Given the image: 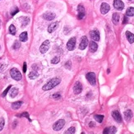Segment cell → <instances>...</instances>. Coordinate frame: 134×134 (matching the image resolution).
<instances>
[{"instance_id": "cell-3", "label": "cell", "mask_w": 134, "mask_h": 134, "mask_svg": "<svg viewBox=\"0 0 134 134\" xmlns=\"http://www.w3.org/2000/svg\"><path fill=\"white\" fill-rule=\"evenodd\" d=\"M86 79H87L88 82H90V85L92 86H95L96 84V74L94 72H88L86 76Z\"/></svg>"}, {"instance_id": "cell-28", "label": "cell", "mask_w": 134, "mask_h": 134, "mask_svg": "<svg viewBox=\"0 0 134 134\" xmlns=\"http://www.w3.org/2000/svg\"><path fill=\"white\" fill-rule=\"evenodd\" d=\"M75 131H76L75 128L74 127H71L68 130H67L66 132H65V133H66V134H69V133L70 134H73V133H75Z\"/></svg>"}, {"instance_id": "cell-25", "label": "cell", "mask_w": 134, "mask_h": 134, "mask_svg": "<svg viewBox=\"0 0 134 134\" xmlns=\"http://www.w3.org/2000/svg\"><path fill=\"white\" fill-rule=\"evenodd\" d=\"M38 76H39V74L37 73L35 71H32V72H31L30 74H29V77H30V79H32V80L35 79Z\"/></svg>"}, {"instance_id": "cell-12", "label": "cell", "mask_w": 134, "mask_h": 134, "mask_svg": "<svg viewBox=\"0 0 134 134\" xmlns=\"http://www.w3.org/2000/svg\"><path fill=\"white\" fill-rule=\"evenodd\" d=\"M109 9H110L109 5L106 3H103L101 4V6H100V13H101L102 14H106V13L109 11Z\"/></svg>"}, {"instance_id": "cell-37", "label": "cell", "mask_w": 134, "mask_h": 134, "mask_svg": "<svg viewBox=\"0 0 134 134\" xmlns=\"http://www.w3.org/2000/svg\"><path fill=\"white\" fill-rule=\"evenodd\" d=\"M53 98H54V99H60L61 96L59 94H54V96H53Z\"/></svg>"}, {"instance_id": "cell-24", "label": "cell", "mask_w": 134, "mask_h": 134, "mask_svg": "<svg viewBox=\"0 0 134 134\" xmlns=\"http://www.w3.org/2000/svg\"><path fill=\"white\" fill-rule=\"evenodd\" d=\"M27 39H28V36H27V32H26V31L22 32L20 35V40L22 41V42H26Z\"/></svg>"}, {"instance_id": "cell-1", "label": "cell", "mask_w": 134, "mask_h": 134, "mask_svg": "<svg viewBox=\"0 0 134 134\" xmlns=\"http://www.w3.org/2000/svg\"><path fill=\"white\" fill-rule=\"evenodd\" d=\"M60 82H61L60 78L54 77V78H53V79H51L50 82H47L45 85H44V86L42 87V90H50L51 89H53V88H54L56 86H58Z\"/></svg>"}, {"instance_id": "cell-17", "label": "cell", "mask_w": 134, "mask_h": 134, "mask_svg": "<svg viewBox=\"0 0 134 134\" xmlns=\"http://www.w3.org/2000/svg\"><path fill=\"white\" fill-rule=\"evenodd\" d=\"M89 48H90V51L91 53H95L98 49V45L96 44V42L93 40L91 42H90V45H89Z\"/></svg>"}, {"instance_id": "cell-5", "label": "cell", "mask_w": 134, "mask_h": 134, "mask_svg": "<svg viewBox=\"0 0 134 134\" xmlns=\"http://www.w3.org/2000/svg\"><path fill=\"white\" fill-rule=\"evenodd\" d=\"M50 40H45V41H44V43H43V44L40 45V53H42V54H45V52H47L49 49H50Z\"/></svg>"}, {"instance_id": "cell-32", "label": "cell", "mask_w": 134, "mask_h": 134, "mask_svg": "<svg viewBox=\"0 0 134 134\" xmlns=\"http://www.w3.org/2000/svg\"><path fill=\"white\" fill-rule=\"evenodd\" d=\"M11 87H12V86H9L8 87H7V89H6L4 91H3V93L2 94V96H3V97H5L6 96H7V92L9 91V90H10V89H11Z\"/></svg>"}, {"instance_id": "cell-21", "label": "cell", "mask_w": 134, "mask_h": 134, "mask_svg": "<svg viewBox=\"0 0 134 134\" xmlns=\"http://www.w3.org/2000/svg\"><path fill=\"white\" fill-rule=\"evenodd\" d=\"M112 21H113L114 24L117 25L119 21V15L118 13H114L113 15V18H112Z\"/></svg>"}, {"instance_id": "cell-4", "label": "cell", "mask_w": 134, "mask_h": 134, "mask_svg": "<svg viewBox=\"0 0 134 134\" xmlns=\"http://www.w3.org/2000/svg\"><path fill=\"white\" fill-rule=\"evenodd\" d=\"M64 125H65V121H64V119H59L54 124V126H53V128H54V131H59V130H61L64 127Z\"/></svg>"}, {"instance_id": "cell-38", "label": "cell", "mask_w": 134, "mask_h": 134, "mask_svg": "<svg viewBox=\"0 0 134 134\" xmlns=\"http://www.w3.org/2000/svg\"><path fill=\"white\" fill-rule=\"evenodd\" d=\"M26 72V63H24L23 64V72Z\"/></svg>"}, {"instance_id": "cell-9", "label": "cell", "mask_w": 134, "mask_h": 134, "mask_svg": "<svg viewBox=\"0 0 134 134\" xmlns=\"http://www.w3.org/2000/svg\"><path fill=\"white\" fill-rule=\"evenodd\" d=\"M114 7H115L117 10H123L124 7V3L121 0H114Z\"/></svg>"}, {"instance_id": "cell-8", "label": "cell", "mask_w": 134, "mask_h": 134, "mask_svg": "<svg viewBox=\"0 0 134 134\" xmlns=\"http://www.w3.org/2000/svg\"><path fill=\"white\" fill-rule=\"evenodd\" d=\"M88 39H87V37L86 36H83L82 38V41H81V43H80V45H79V49L80 50H85V49L87 47V45H88Z\"/></svg>"}, {"instance_id": "cell-2", "label": "cell", "mask_w": 134, "mask_h": 134, "mask_svg": "<svg viewBox=\"0 0 134 134\" xmlns=\"http://www.w3.org/2000/svg\"><path fill=\"white\" fill-rule=\"evenodd\" d=\"M10 75L12 77V78H13L16 81H20L21 78H22V76H21V72H19V70L17 68H12L10 71Z\"/></svg>"}, {"instance_id": "cell-7", "label": "cell", "mask_w": 134, "mask_h": 134, "mask_svg": "<svg viewBox=\"0 0 134 134\" xmlns=\"http://www.w3.org/2000/svg\"><path fill=\"white\" fill-rule=\"evenodd\" d=\"M112 117L114 118V119L115 120L117 123H122V116L119 111L114 110L112 112Z\"/></svg>"}, {"instance_id": "cell-33", "label": "cell", "mask_w": 134, "mask_h": 134, "mask_svg": "<svg viewBox=\"0 0 134 134\" xmlns=\"http://www.w3.org/2000/svg\"><path fill=\"white\" fill-rule=\"evenodd\" d=\"M4 124H5L4 119H1V120H0V131H2V130H3V127H4Z\"/></svg>"}, {"instance_id": "cell-29", "label": "cell", "mask_w": 134, "mask_h": 134, "mask_svg": "<svg viewBox=\"0 0 134 134\" xmlns=\"http://www.w3.org/2000/svg\"><path fill=\"white\" fill-rule=\"evenodd\" d=\"M59 61H60V59H59V58H58V57H54V58H53L52 60H51V63H52L53 64H58V63H59Z\"/></svg>"}, {"instance_id": "cell-13", "label": "cell", "mask_w": 134, "mask_h": 134, "mask_svg": "<svg viewBox=\"0 0 134 134\" xmlns=\"http://www.w3.org/2000/svg\"><path fill=\"white\" fill-rule=\"evenodd\" d=\"M90 35L91 39L94 41H99L100 40V32L98 31H90Z\"/></svg>"}, {"instance_id": "cell-14", "label": "cell", "mask_w": 134, "mask_h": 134, "mask_svg": "<svg viewBox=\"0 0 134 134\" xmlns=\"http://www.w3.org/2000/svg\"><path fill=\"white\" fill-rule=\"evenodd\" d=\"M43 17L47 21H52L53 19H54L55 17V14L53 13H50V12H47L45 13L44 15H43Z\"/></svg>"}, {"instance_id": "cell-20", "label": "cell", "mask_w": 134, "mask_h": 134, "mask_svg": "<svg viewBox=\"0 0 134 134\" xmlns=\"http://www.w3.org/2000/svg\"><path fill=\"white\" fill-rule=\"evenodd\" d=\"M17 94H18V89L16 88V87L12 88V90H10V93H9V95H10V97H12V98L16 97V96H17Z\"/></svg>"}, {"instance_id": "cell-11", "label": "cell", "mask_w": 134, "mask_h": 134, "mask_svg": "<svg viewBox=\"0 0 134 134\" xmlns=\"http://www.w3.org/2000/svg\"><path fill=\"white\" fill-rule=\"evenodd\" d=\"M73 91H74V93L76 95L80 94L81 92L82 91V85L79 82H76L75 86H73Z\"/></svg>"}, {"instance_id": "cell-15", "label": "cell", "mask_w": 134, "mask_h": 134, "mask_svg": "<svg viewBox=\"0 0 134 134\" xmlns=\"http://www.w3.org/2000/svg\"><path fill=\"white\" fill-rule=\"evenodd\" d=\"M116 132H117V129H116L115 127H109V128H104L103 133L104 134H114V133H116Z\"/></svg>"}, {"instance_id": "cell-39", "label": "cell", "mask_w": 134, "mask_h": 134, "mask_svg": "<svg viewBox=\"0 0 134 134\" xmlns=\"http://www.w3.org/2000/svg\"><path fill=\"white\" fill-rule=\"evenodd\" d=\"M128 22V17H123V24H125V23H127Z\"/></svg>"}, {"instance_id": "cell-30", "label": "cell", "mask_w": 134, "mask_h": 134, "mask_svg": "<svg viewBox=\"0 0 134 134\" xmlns=\"http://www.w3.org/2000/svg\"><path fill=\"white\" fill-rule=\"evenodd\" d=\"M20 42H18V41H15V43L13 44V48L14 49V50H17V49H19L20 48Z\"/></svg>"}, {"instance_id": "cell-19", "label": "cell", "mask_w": 134, "mask_h": 134, "mask_svg": "<svg viewBox=\"0 0 134 134\" xmlns=\"http://www.w3.org/2000/svg\"><path fill=\"white\" fill-rule=\"evenodd\" d=\"M58 22H53L52 24H50V26L48 27V32L52 33L53 31H54L55 30H56L57 27H58Z\"/></svg>"}, {"instance_id": "cell-26", "label": "cell", "mask_w": 134, "mask_h": 134, "mask_svg": "<svg viewBox=\"0 0 134 134\" xmlns=\"http://www.w3.org/2000/svg\"><path fill=\"white\" fill-rule=\"evenodd\" d=\"M16 31H16V27L13 25H11L10 26H9V32H10V34L14 35L16 34Z\"/></svg>"}, {"instance_id": "cell-34", "label": "cell", "mask_w": 134, "mask_h": 134, "mask_svg": "<svg viewBox=\"0 0 134 134\" xmlns=\"http://www.w3.org/2000/svg\"><path fill=\"white\" fill-rule=\"evenodd\" d=\"M71 65H72V63L70 62V61H68V62L65 64V68H67V69H70L71 68Z\"/></svg>"}, {"instance_id": "cell-16", "label": "cell", "mask_w": 134, "mask_h": 134, "mask_svg": "<svg viewBox=\"0 0 134 134\" xmlns=\"http://www.w3.org/2000/svg\"><path fill=\"white\" fill-rule=\"evenodd\" d=\"M124 118H125L126 121L129 122L130 120L132 119V118H133V112H132V110H130V109L126 110V111L124 112Z\"/></svg>"}, {"instance_id": "cell-22", "label": "cell", "mask_w": 134, "mask_h": 134, "mask_svg": "<svg viewBox=\"0 0 134 134\" xmlns=\"http://www.w3.org/2000/svg\"><path fill=\"white\" fill-rule=\"evenodd\" d=\"M21 104H22V102H21V101L14 102V103L12 104V108H13V109H18L21 106Z\"/></svg>"}, {"instance_id": "cell-6", "label": "cell", "mask_w": 134, "mask_h": 134, "mask_svg": "<svg viewBox=\"0 0 134 134\" xmlns=\"http://www.w3.org/2000/svg\"><path fill=\"white\" fill-rule=\"evenodd\" d=\"M75 45H76V38L72 37L68 40V44H67V48L69 51H72L75 49Z\"/></svg>"}, {"instance_id": "cell-31", "label": "cell", "mask_w": 134, "mask_h": 134, "mask_svg": "<svg viewBox=\"0 0 134 134\" xmlns=\"http://www.w3.org/2000/svg\"><path fill=\"white\" fill-rule=\"evenodd\" d=\"M24 20H23V22H22V26H26L27 24L29 23V21H30V19H29V17H24Z\"/></svg>"}, {"instance_id": "cell-23", "label": "cell", "mask_w": 134, "mask_h": 134, "mask_svg": "<svg viewBox=\"0 0 134 134\" xmlns=\"http://www.w3.org/2000/svg\"><path fill=\"white\" fill-rule=\"evenodd\" d=\"M126 15L128 17H133L134 16V7H128L126 11Z\"/></svg>"}, {"instance_id": "cell-10", "label": "cell", "mask_w": 134, "mask_h": 134, "mask_svg": "<svg viewBox=\"0 0 134 134\" xmlns=\"http://www.w3.org/2000/svg\"><path fill=\"white\" fill-rule=\"evenodd\" d=\"M77 10H78L77 17H78L79 20H82V19H83V17H85V8H84V7L82 4H80L77 7Z\"/></svg>"}, {"instance_id": "cell-36", "label": "cell", "mask_w": 134, "mask_h": 134, "mask_svg": "<svg viewBox=\"0 0 134 134\" xmlns=\"http://www.w3.org/2000/svg\"><path fill=\"white\" fill-rule=\"evenodd\" d=\"M17 116H21V117H26V118H27V119H29L28 113H23V114H20V115H17Z\"/></svg>"}, {"instance_id": "cell-27", "label": "cell", "mask_w": 134, "mask_h": 134, "mask_svg": "<svg viewBox=\"0 0 134 134\" xmlns=\"http://www.w3.org/2000/svg\"><path fill=\"white\" fill-rule=\"evenodd\" d=\"M95 119L98 122V123H102L104 119V116L103 115H96L95 116Z\"/></svg>"}, {"instance_id": "cell-35", "label": "cell", "mask_w": 134, "mask_h": 134, "mask_svg": "<svg viewBox=\"0 0 134 134\" xmlns=\"http://www.w3.org/2000/svg\"><path fill=\"white\" fill-rule=\"evenodd\" d=\"M18 11H19V9L17 8V7H15V8L11 12V15L12 16H14L15 14H17V13H18Z\"/></svg>"}, {"instance_id": "cell-18", "label": "cell", "mask_w": 134, "mask_h": 134, "mask_svg": "<svg viewBox=\"0 0 134 134\" xmlns=\"http://www.w3.org/2000/svg\"><path fill=\"white\" fill-rule=\"evenodd\" d=\"M126 37H127L128 40L130 44L134 43V35L133 33H131L130 31H126Z\"/></svg>"}, {"instance_id": "cell-40", "label": "cell", "mask_w": 134, "mask_h": 134, "mask_svg": "<svg viewBox=\"0 0 134 134\" xmlns=\"http://www.w3.org/2000/svg\"><path fill=\"white\" fill-rule=\"evenodd\" d=\"M94 123H90V127H94Z\"/></svg>"}]
</instances>
